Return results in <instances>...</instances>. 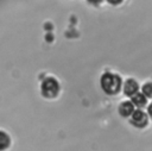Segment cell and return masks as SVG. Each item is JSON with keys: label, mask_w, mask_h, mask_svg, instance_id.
<instances>
[{"label": "cell", "mask_w": 152, "mask_h": 151, "mask_svg": "<svg viewBox=\"0 0 152 151\" xmlns=\"http://www.w3.org/2000/svg\"><path fill=\"white\" fill-rule=\"evenodd\" d=\"M100 84L104 93H107L109 95H114V94H118L121 88V78L116 74L104 73L101 76Z\"/></svg>", "instance_id": "cell-1"}, {"label": "cell", "mask_w": 152, "mask_h": 151, "mask_svg": "<svg viewBox=\"0 0 152 151\" xmlns=\"http://www.w3.org/2000/svg\"><path fill=\"white\" fill-rule=\"evenodd\" d=\"M131 117V124L134 126V127H138V128H142L147 125V115L145 112H142L141 109H137V111H133L132 114L129 115Z\"/></svg>", "instance_id": "cell-2"}, {"label": "cell", "mask_w": 152, "mask_h": 151, "mask_svg": "<svg viewBox=\"0 0 152 151\" xmlns=\"http://www.w3.org/2000/svg\"><path fill=\"white\" fill-rule=\"evenodd\" d=\"M43 94L46 97H55L59 90V84L53 78H48L43 83Z\"/></svg>", "instance_id": "cell-3"}, {"label": "cell", "mask_w": 152, "mask_h": 151, "mask_svg": "<svg viewBox=\"0 0 152 151\" xmlns=\"http://www.w3.org/2000/svg\"><path fill=\"white\" fill-rule=\"evenodd\" d=\"M138 89H139V86H138L137 81L133 78H128L124 84V93L127 96H132L133 94H135L138 92Z\"/></svg>", "instance_id": "cell-4"}, {"label": "cell", "mask_w": 152, "mask_h": 151, "mask_svg": "<svg viewBox=\"0 0 152 151\" xmlns=\"http://www.w3.org/2000/svg\"><path fill=\"white\" fill-rule=\"evenodd\" d=\"M134 111V106L131 101H122L119 106V113L121 117L127 118L132 114V112Z\"/></svg>", "instance_id": "cell-5"}, {"label": "cell", "mask_w": 152, "mask_h": 151, "mask_svg": "<svg viewBox=\"0 0 152 151\" xmlns=\"http://www.w3.org/2000/svg\"><path fill=\"white\" fill-rule=\"evenodd\" d=\"M131 102L133 103V106L138 107V108H142L146 105V96L142 93H135L131 96Z\"/></svg>", "instance_id": "cell-6"}, {"label": "cell", "mask_w": 152, "mask_h": 151, "mask_svg": "<svg viewBox=\"0 0 152 151\" xmlns=\"http://www.w3.org/2000/svg\"><path fill=\"white\" fill-rule=\"evenodd\" d=\"M142 94L146 97H151L152 99V82H147L142 86Z\"/></svg>", "instance_id": "cell-7"}, {"label": "cell", "mask_w": 152, "mask_h": 151, "mask_svg": "<svg viewBox=\"0 0 152 151\" xmlns=\"http://www.w3.org/2000/svg\"><path fill=\"white\" fill-rule=\"evenodd\" d=\"M108 1V4H110V5H120L124 0H107Z\"/></svg>", "instance_id": "cell-8"}, {"label": "cell", "mask_w": 152, "mask_h": 151, "mask_svg": "<svg viewBox=\"0 0 152 151\" xmlns=\"http://www.w3.org/2000/svg\"><path fill=\"white\" fill-rule=\"evenodd\" d=\"M89 4H91V5H100L101 2H102V0H87Z\"/></svg>", "instance_id": "cell-9"}, {"label": "cell", "mask_w": 152, "mask_h": 151, "mask_svg": "<svg viewBox=\"0 0 152 151\" xmlns=\"http://www.w3.org/2000/svg\"><path fill=\"white\" fill-rule=\"evenodd\" d=\"M147 112H148V115L151 117V119H152V103L148 106V108H147Z\"/></svg>", "instance_id": "cell-10"}]
</instances>
